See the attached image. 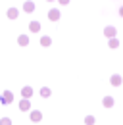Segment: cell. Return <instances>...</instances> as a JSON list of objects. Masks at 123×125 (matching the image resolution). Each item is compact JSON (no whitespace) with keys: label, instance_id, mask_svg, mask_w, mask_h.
Here are the masks:
<instances>
[{"label":"cell","instance_id":"5","mask_svg":"<svg viewBox=\"0 0 123 125\" xmlns=\"http://www.w3.org/2000/svg\"><path fill=\"white\" fill-rule=\"evenodd\" d=\"M21 110H23V112H25V110H29V102H27V100H23V102H21Z\"/></svg>","mask_w":123,"mask_h":125},{"label":"cell","instance_id":"9","mask_svg":"<svg viewBox=\"0 0 123 125\" xmlns=\"http://www.w3.org/2000/svg\"><path fill=\"white\" fill-rule=\"evenodd\" d=\"M39 27H41V25H39V23H31V29H33V31H37V29H39Z\"/></svg>","mask_w":123,"mask_h":125},{"label":"cell","instance_id":"8","mask_svg":"<svg viewBox=\"0 0 123 125\" xmlns=\"http://www.w3.org/2000/svg\"><path fill=\"white\" fill-rule=\"evenodd\" d=\"M23 8H25V10H27V12H31V10H33V4H31V2H27V4H25V6H23Z\"/></svg>","mask_w":123,"mask_h":125},{"label":"cell","instance_id":"2","mask_svg":"<svg viewBox=\"0 0 123 125\" xmlns=\"http://www.w3.org/2000/svg\"><path fill=\"white\" fill-rule=\"evenodd\" d=\"M58 17H60V12H58V10H52V12H50V19H58Z\"/></svg>","mask_w":123,"mask_h":125},{"label":"cell","instance_id":"7","mask_svg":"<svg viewBox=\"0 0 123 125\" xmlns=\"http://www.w3.org/2000/svg\"><path fill=\"white\" fill-rule=\"evenodd\" d=\"M112 83H113V85H119V83H121V79H119V77H117V75H115V77L112 79Z\"/></svg>","mask_w":123,"mask_h":125},{"label":"cell","instance_id":"3","mask_svg":"<svg viewBox=\"0 0 123 125\" xmlns=\"http://www.w3.org/2000/svg\"><path fill=\"white\" fill-rule=\"evenodd\" d=\"M27 42H29V39H27V37H19V44H21V46H25Z\"/></svg>","mask_w":123,"mask_h":125},{"label":"cell","instance_id":"1","mask_svg":"<svg viewBox=\"0 0 123 125\" xmlns=\"http://www.w3.org/2000/svg\"><path fill=\"white\" fill-rule=\"evenodd\" d=\"M8 17L15 19V17H17V10H14V8H12V10H8Z\"/></svg>","mask_w":123,"mask_h":125},{"label":"cell","instance_id":"6","mask_svg":"<svg viewBox=\"0 0 123 125\" xmlns=\"http://www.w3.org/2000/svg\"><path fill=\"white\" fill-rule=\"evenodd\" d=\"M0 125H12V121H10V119H8V117H4V119H2V121H0Z\"/></svg>","mask_w":123,"mask_h":125},{"label":"cell","instance_id":"4","mask_svg":"<svg viewBox=\"0 0 123 125\" xmlns=\"http://www.w3.org/2000/svg\"><path fill=\"white\" fill-rule=\"evenodd\" d=\"M21 93H23V96H27V98H29V96H31V87H25Z\"/></svg>","mask_w":123,"mask_h":125},{"label":"cell","instance_id":"10","mask_svg":"<svg viewBox=\"0 0 123 125\" xmlns=\"http://www.w3.org/2000/svg\"><path fill=\"white\" fill-rule=\"evenodd\" d=\"M106 35H110V37H112V35H113V29H112V27H108V29H106Z\"/></svg>","mask_w":123,"mask_h":125},{"label":"cell","instance_id":"11","mask_svg":"<svg viewBox=\"0 0 123 125\" xmlns=\"http://www.w3.org/2000/svg\"><path fill=\"white\" fill-rule=\"evenodd\" d=\"M41 93H42V96H48V94H50V91H48V89H42Z\"/></svg>","mask_w":123,"mask_h":125},{"label":"cell","instance_id":"12","mask_svg":"<svg viewBox=\"0 0 123 125\" xmlns=\"http://www.w3.org/2000/svg\"><path fill=\"white\" fill-rule=\"evenodd\" d=\"M60 2H62V4H67V0H60Z\"/></svg>","mask_w":123,"mask_h":125}]
</instances>
